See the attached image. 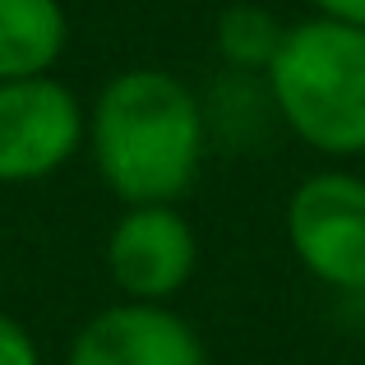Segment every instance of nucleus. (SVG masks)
Wrapping results in <instances>:
<instances>
[{"mask_svg":"<svg viewBox=\"0 0 365 365\" xmlns=\"http://www.w3.org/2000/svg\"><path fill=\"white\" fill-rule=\"evenodd\" d=\"M208 111L185 79L134 65L102 83L88 107V153L102 185L134 204H176L199 180Z\"/></svg>","mask_w":365,"mask_h":365,"instance_id":"nucleus-1","label":"nucleus"},{"mask_svg":"<svg viewBox=\"0 0 365 365\" xmlns=\"http://www.w3.org/2000/svg\"><path fill=\"white\" fill-rule=\"evenodd\" d=\"M273 111L324 158L365 153V28L338 19L292 24L264 74Z\"/></svg>","mask_w":365,"mask_h":365,"instance_id":"nucleus-2","label":"nucleus"},{"mask_svg":"<svg viewBox=\"0 0 365 365\" xmlns=\"http://www.w3.org/2000/svg\"><path fill=\"white\" fill-rule=\"evenodd\" d=\"M287 245L314 282L365 292V176L314 171L287 199Z\"/></svg>","mask_w":365,"mask_h":365,"instance_id":"nucleus-3","label":"nucleus"},{"mask_svg":"<svg viewBox=\"0 0 365 365\" xmlns=\"http://www.w3.org/2000/svg\"><path fill=\"white\" fill-rule=\"evenodd\" d=\"M88 143V107L56 74L0 83V185L56 176Z\"/></svg>","mask_w":365,"mask_h":365,"instance_id":"nucleus-4","label":"nucleus"},{"mask_svg":"<svg viewBox=\"0 0 365 365\" xmlns=\"http://www.w3.org/2000/svg\"><path fill=\"white\" fill-rule=\"evenodd\" d=\"M199 241L176 204H134L107 232V273L125 301L167 305L195 277Z\"/></svg>","mask_w":365,"mask_h":365,"instance_id":"nucleus-5","label":"nucleus"},{"mask_svg":"<svg viewBox=\"0 0 365 365\" xmlns=\"http://www.w3.org/2000/svg\"><path fill=\"white\" fill-rule=\"evenodd\" d=\"M65 365H208V351L171 305L116 301L74 333Z\"/></svg>","mask_w":365,"mask_h":365,"instance_id":"nucleus-6","label":"nucleus"},{"mask_svg":"<svg viewBox=\"0 0 365 365\" xmlns=\"http://www.w3.org/2000/svg\"><path fill=\"white\" fill-rule=\"evenodd\" d=\"M70 46L61 0H0V83L42 79Z\"/></svg>","mask_w":365,"mask_h":365,"instance_id":"nucleus-7","label":"nucleus"},{"mask_svg":"<svg viewBox=\"0 0 365 365\" xmlns=\"http://www.w3.org/2000/svg\"><path fill=\"white\" fill-rule=\"evenodd\" d=\"M282 37H287V24L268 5H255V0L227 5L222 14H217V24H213L217 56H222V65L232 74H241V79H250V74L264 79L268 65H273L277 51H282Z\"/></svg>","mask_w":365,"mask_h":365,"instance_id":"nucleus-8","label":"nucleus"},{"mask_svg":"<svg viewBox=\"0 0 365 365\" xmlns=\"http://www.w3.org/2000/svg\"><path fill=\"white\" fill-rule=\"evenodd\" d=\"M0 365H42L37 338L5 310H0Z\"/></svg>","mask_w":365,"mask_h":365,"instance_id":"nucleus-9","label":"nucleus"},{"mask_svg":"<svg viewBox=\"0 0 365 365\" xmlns=\"http://www.w3.org/2000/svg\"><path fill=\"white\" fill-rule=\"evenodd\" d=\"M324 19H338V24H356L365 28V0H310Z\"/></svg>","mask_w":365,"mask_h":365,"instance_id":"nucleus-10","label":"nucleus"}]
</instances>
